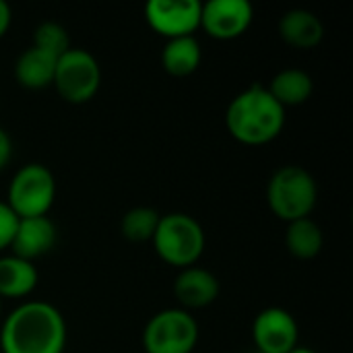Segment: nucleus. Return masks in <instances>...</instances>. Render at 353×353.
I'll use <instances>...</instances> for the list:
<instances>
[{"label":"nucleus","mask_w":353,"mask_h":353,"mask_svg":"<svg viewBox=\"0 0 353 353\" xmlns=\"http://www.w3.org/2000/svg\"><path fill=\"white\" fill-rule=\"evenodd\" d=\"M279 35L296 50H312L323 41L325 25L314 12L306 8H294L279 19Z\"/></svg>","instance_id":"nucleus-13"},{"label":"nucleus","mask_w":353,"mask_h":353,"mask_svg":"<svg viewBox=\"0 0 353 353\" xmlns=\"http://www.w3.org/2000/svg\"><path fill=\"white\" fill-rule=\"evenodd\" d=\"M12 159V141L4 128H0V172L6 170V165Z\"/></svg>","instance_id":"nucleus-22"},{"label":"nucleus","mask_w":353,"mask_h":353,"mask_svg":"<svg viewBox=\"0 0 353 353\" xmlns=\"http://www.w3.org/2000/svg\"><path fill=\"white\" fill-rule=\"evenodd\" d=\"M252 21L254 8L248 0H209L201 10V29L217 41L242 37Z\"/></svg>","instance_id":"nucleus-9"},{"label":"nucleus","mask_w":353,"mask_h":353,"mask_svg":"<svg viewBox=\"0 0 353 353\" xmlns=\"http://www.w3.org/2000/svg\"><path fill=\"white\" fill-rule=\"evenodd\" d=\"M290 353H316L314 350H310V347H304V345H298V347H294Z\"/></svg>","instance_id":"nucleus-24"},{"label":"nucleus","mask_w":353,"mask_h":353,"mask_svg":"<svg viewBox=\"0 0 353 353\" xmlns=\"http://www.w3.org/2000/svg\"><path fill=\"white\" fill-rule=\"evenodd\" d=\"M56 242H58V228L48 215L19 219L14 238L10 242V254L33 263L46 256L56 246Z\"/></svg>","instance_id":"nucleus-11"},{"label":"nucleus","mask_w":353,"mask_h":353,"mask_svg":"<svg viewBox=\"0 0 353 353\" xmlns=\"http://www.w3.org/2000/svg\"><path fill=\"white\" fill-rule=\"evenodd\" d=\"M323 246H325V234L314 219L306 217V219L288 223L285 248L294 259H298V261L316 259L321 254Z\"/></svg>","instance_id":"nucleus-18"},{"label":"nucleus","mask_w":353,"mask_h":353,"mask_svg":"<svg viewBox=\"0 0 353 353\" xmlns=\"http://www.w3.org/2000/svg\"><path fill=\"white\" fill-rule=\"evenodd\" d=\"M267 89L279 101V105L288 110L306 103L314 91V83L312 77L302 68H283L271 79Z\"/></svg>","instance_id":"nucleus-17"},{"label":"nucleus","mask_w":353,"mask_h":353,"mask_svg":"<svg viewBox=\"0 0 353 353\" xmlns=\"http://www.w3.org/2000/svg\"><path fill=\"white\" fill-rule=\"evenodd\" d=\"M285 108L269 93L267 85L254 83L240 91L225 110L230 137L248 147L273 143L285 128Z\"/></svg>","instance_id":"nucleus-2"},{"label":"nucleus","mask_w":353,"mask_h":353,"mask_svg":"<svg viewBox=\"0 0 353 353\" xmlns=\"http://www.w3.org/2000/svg\"><path fill=\"white\" fill-rule=\"evenodd\" d=\"M219 279L199 265L182 269L174 281V296L180 308L188 312L211 306L219 298Z\"/></svg>","instance_id":"nucleus-12"},{"label":"nucleus","mask_w":353,"mask_h":353,"mask_svg":"<svg viewBox=\"0 0 353 353\" xmlns=\"http://www.w3.org/2000/svg\"><path fill=\"white\" fill-rule=\"evenodd\" d=\"M39 271L33 263L14 254L0 256V300H23L35 292Z\"/></svg>","instance_id":"nucleus-15"},{"label":"nucleus","mask_w":353,"mask_h":353,"mask_svg":"<svg viewBox=\"0 0 353 353\" xmlns=\"http://www.w3.org/2000/svg\"><path fill=\"white\" fill-rule=\"evenodd\" d=\"M254 353H261V352H254Z\"/></svg>","instance_id":"nucleus-26"},{"label":"nucleus","mask_w":353,"mask_h":353,"mask_svg":"<svg viewBox=\"0 0 353 353\" xmlns=\"http://www.w3.org/2000/svg\"><path fill=\"white\" fill-rule=\"evenodd\" d=\"M66 339L62 312L43 300L19 304L0 325V353H64Z\"/></svg>","instance_id":"nucleus-1"},{"label":"nucleus","mask_w":353,"mask_h":353,"mask_svg":"<svg viewBox=\"0 0 353 353\" xmlns=\"http://www.w3.org/2000/svg\"><path fill=\"white\" fill-rule=\"evenodd\" d=\"M199 343V323L182 308H165L149 319L143 331L145 353H192Z\"/></svg>","instance_id":"nucleus-7"},{"label":"nucleus","mask_w":353,"mask_h":353,"mask_svg":"<svg viewBox=\"0 0 353 353\" xmlns=\"http://www.w3.org/2000/svg\"><path fill=\"white\" fill-rule=\"evenodd\" d=\"M157 256L174 267H194L205 254L207 236L203 225L188 213H168L159 217L157 230L151 238Z\"/></svg>","instance_id":"nucleus-3"},{"label":"nucleus","mask_w":353,"mask_h":353,"mask_svg":"<svg viewBox=\"0 0 353 353\" xmlns=\"http://www.w3.org/2000/svg\"><path fill=\"white\" fill-rule=\"evenodd\" d=\"M31 46L52 54L54 58H60L64 52H68L72 48L68 31L56 21H46V23L37 25L33 31V43Z\"/></svg>","instance_id":"nucleus-20"},{"label":"nucleus","mask_w":353,"mask_h":353,"mask_svg":"<svg viewBox=\"0 0 353 353\" xmlns=\"http://www.w3.org/2000/svg\"><path fill=\"white\" fill-rule=\"evenodd\" d=\"M56 178L43 163H25L14 172L6 190V205L19 219L43 217L56 203Z\"/></svg>","instance_id":"nucleus-5"},{"label":"nucleus","mask_w":353,"mask_h":353,"mask_svg":"<svg viewBox=\"0 0 353 353\" xmlns=\"http://www.w3.org/2000/svg\"><path fill=\"white\" fill-rule=\"evenodd\" d=\"M203 60V48L194 35L168 39L161 50V66L172 77H190Z\"/></svg>","instance_id":"nucleus-16"},{"label":"nucleus","mask_w":353,"mask_h":353,"mask_svg":"<svg viewBox=\"0 0 353 353\" xmlns=\"http://www.w3.org/2000/svg\"><path fill=\"white\" fill-rule=\"evenodd\" d=\"M300 331L294 314L285 308L271 306L256 314L252 323V341L261 353H290L298 347Z\"/></svg>","instance_id":"nucleus-10"},{"label":"nucleus","mask_w":353,"mask_h":353,"mask_svg":"<svg viewBox=\"0 0 353 353\" xmlns=\"http://www.w3.org/2000/svg\"><path fill=\"white\" fill-rule=\"evenodd\" d=\"M17 225H19V217L12 213V209L4 201H0V252L10 248Z\"/></svg>","instance_id":"nucleus-21"},{"label":"nucleus","mask_w":353,"mask_h":353,"mask_svg":"<svg viewBox=\"0 0 353 353\" xmlns=\"http://www.w3.org/2000/svg\"><path fill=\"white\" fill-rule=\"evenodd\" d=\"M267 203L273 215L285 223L306 219L319 203V184L308 170L300 165H283L269 178Z\"/></svg>","instance_id":"nucleus-4"},{"label":"nucleus","mask_w":353,"mask_h":353,"mask_svg":"<svg viewBox=\"0 0 353 353\" xmlns=\"http://www.w3.org/2000/svg\"><path fill=\"white\" fill-rule=\"evenodd\" d=\"M10 25H12V10L4 0H0V39L8 33Z\"/></svg>","instance_id":"nucleus-23"},{"label":"nucleus","mask_w":353,"mask_h":353,"mask_svg":"<svg viewBox=\"0 0 353 353\" xmlns=\"http://www.w3.org/2000/svg\"><path fill=\"white\" fill-rule=\"evenodd\" d=\"M201 10L203 2L199 0H149L145 4V21L168 41L194 35L201 29Z\"/></svg>","instance_id":"nucleus-8"},{"label":"nucleus","mask_w":353,"mask_h":353,"mask_svg":"<svg viewBox=\"0 0 353 353\" xmlns=\"http://www.w3.org/2000/svg\"><path fill=\"white\" fill-rule=\"evenodd\" d=\"M0 314H2V300H0Z\"/></svg>","instance_id":"nucleus-25"},{"label":"nucleus","mask_w":353,"mask_h":353,"mask_svg":"<svg viewBox=\"0 0 353 353\" xmlns=\"http://www.w3.org/2000/svg\"><path fill=\"white\" fill-rule=\"evenodd\" d=\"M101 85V68L95 56L83 48H70L56 60L54 83L58 95L72 105L89 103Z\"/></svg>","instance_id":"nucleus-6"},{"label":"nucleus","mask_w":353,"mask_h":353,"mask_svg":"<svg viewBox=\"0 0 353 353\" xmlns=\"http://www.w3.org/2000/svg\"><path fill=\"white\" fill-rule=\"evenodd\" d=\"M159 217L161 215L153 207H132L122 215L120 232L128 242H151Z\"/></svg>","instance_id":"nucleus-19"},{"label":"nucleus","mask_w":353,"mask_h":353,"mask_svg":"<svg viewBox=\"0 0 353 353\" xmlns=\"http://www.w3.org/2000/svg\"><path fill=\"white\" fill-rule=\"evenodd\" d=\"M56 60L52 54L29 46L23 50L14 62V81L29 91H41L52 87L54 72H56Z\"/></svg>","instance_id":"nucleus-14"}]
</instances>
